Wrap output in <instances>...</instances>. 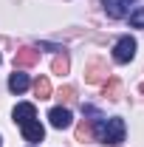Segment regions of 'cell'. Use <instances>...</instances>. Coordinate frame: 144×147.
Returning <instances> with one entry per match:
<instances>
[{"label": "cell", "instance_id": "1", "mask_svg": "<svg viewBox=\"0 0 144 147\" xmlns=\"http://www.w3.org/2000/svg\"><path fill=\"white\" fill-rule=\"evenodd\" d=\"M93 133H96V139H99L102 144H122L127 127H124V122H122L119 116H113V119H105V116H102V119L93 122Z\"/></svg>", "mask_w": 144, "mask_h": 147}, {"label": "cell", "instance_id": "2", "mask_svg": "<svg viewBox=\"0 0 144 147\" xmlns=\"http://www.w3.org/2000/svg\"><path fill=\"white\" fill-rule=\"evenodd\" d=\"M136 48H139V42H136L130 34L122 37V40L113 45V59H116V62H130V59L136 57Z\"/></svg>", "mask_w": 144, "mask_h": 147}, {"label": "cell", "instance_id": "3", "mask_svg": "<svg viewBox=\"0 0 144 147\" xmlns=\"http://www.w3.org/2000/svg\"><path fill=\"white\" fill-rule=\"evenodd\" d=\"M48 122H51V127L65 130V127H71L73 116H71V110H68V108H51V110H48Z\"/></svg>", "mask_w": 144, "mask_h": 147}, {"label": "cell", "instance_id": "4", "mask_svg": "<svg viewBox=\"0 0 144 147\" xmlns=\"http://www.w3.org/2000/svg\"><path fill=\"white\" fill-rule=\"evenodd\" d=\"M23 139H26V142H31V144H40V142L45 139V127H42L37 119H31V122H26V125H23Z\"/></svg>", "mask_w": 144, "mask_h": 147}, {"label": "cell", "instance_id": "5", "mask_svg": "<svg viewBox=\"0 0 144 147\" xmlns=\"http://www.w3.org/2000/svg\"><path fill=\"white\" fill-rule=\"evenodd\" d=\"M37 62H40V51H37V48H28V45H26V48H20L17 54H14V65H17V68H31Z\"/></svg>", "mask_w": 144, "mask_h": 147}, {"label": "cell", "instance_id": "6", "mask_svg": "<svg viewBox=\"0 0 144 147\" xmlns=\"http://www.w3.org/2000/svg\"><path fill=\"white\" fill-rule=\"evenodd\" d=\"M31 119H37V108L31 105V102H20L17 108H14V122L23 127V125L31 122Z\"/></svg>", "mask_w": 144, "mask_h": 147}, {"label": "cell", "instance_id": "7", "mask_svg": "<svg viewBox=\"0 0 144 147\" xmlns=\"http://www.w3.org/2000/svg\"><path fill=\"white\" fill-rule=\"evenodd\" d=\"M28 85H31V79H28V74H23V71H14L9 76V91L11 93H26Z\"/></svg>", "mask_w": 144, "mask_h": 147}, {"label": "cell", "instance_id": "8", "mask_svg": "<svg viewBox=\"0 0 144 147\" xmlns=\"http://www.w3.org/2000/svg\"><path fill=\"white\" fill-rule=\"evenodd\" d=\"M102 6H105L108 17H113V20H122L127 14V3L124 0H102Z\"/></svg>", "mask_w": 144, "mask_h": 147}, {"label": "cell", "instance_id": "9", "mask_svg": "<svg viewBox=\"0 0 144 147\" xmlns=\"http://www.w3.org/2000/svg\"><path fill=\"white\" fill-rule=\"evenodd\" d=\"M105 74H108V68H105L99 59H93V62H88V68H85V79L96 85V82H102V79H105Z\"/></svg>", "mask_w": 144, "mask_h": 147}, {"label": "cell", "instance_id": "10", "mask_svg": "<svg viewBox=\"0 0 144 147\" xmlns=\"http://www.w3.org/2000/svg\"><path fill=\"white\" fill-rule=\"evenodd\" d=\"M34 93L40 99H51V82H48V76H37L34 79Z\"/></svg>", "mask_w": 144, "mask_h": 147}, {"label": "cell", "instance_id": "11", "mask_svg": "<svg viewBox=\"0 0 144 147\" xmlns=\"http://www.w3.org/2000/svg\"><path fill=\"white\" fill-rule=\"evenodd\" d=\"M54 74H68V57L62 54V57H54Z\"/></svg>", "mask_w": 144, "mask_h": 147}, {"label": "cell", "instance_id": "12", "mask_svg": "<svg viewBox=\"0 0 144 147\" xmlns=\"http://www.w3.org/2000/svg\"><path fill=\"white\" fill-rule=\"evenodd\" d=\"M130 26L133 28H144V9H139V11L130 14Z\"/></svg>", "mask_w": 144, "mask_h": 147}, {"label": "cell", "instance_id": "13", "mask_svg": "<svg viewBox=\"0 0 144 147\" xmlns=\"http://www.w3.org/2000/svg\"><path fill=\"white\" fill-rule=\"evenodd\" d=\"M105 93H108L110 99H116V96H119V79H110V85L105 88Z\"/></svg>", "mask_w": 144, "mask_h": 147}, {"label": "cell", "instance_id": "14", "mask_svg": "<svg viewBox=\"0 0 144 147\" xmlns=\"http://www.w3.org/2000/svg\"><path fill=\"white\" fill-rule=\"evenodd\" d=\"M59 96H62V99H71V96H73V88H62Z\"/></svg>", "mask_w": 144, "mask_h": 147}, {"label": "cell", "instance_id": "15", "mask_svg": "<svg viewBox=\"0 0 144 147\" xmlns=\"http://www.w3.org/2000/svg\"><path fill=\"white\" fill-rule=\"evenodd\" d=\"M124 3H133V0H124Z\"/></svg>", "mask_w": 144, "mask_h": 147}, {"label": "cell", "instance_id": "16", "mask_svg": "<svg viewBox=\"0 0 144 147\" xmlns=\"http://www.w3.org/2000/svg\"><path fill=\"white\" fill-rule=\"evenodd\" d=\"M141 91H144V82H141Z\"/></svg>", "mask_w": 144, "mask_h": 147}]
</instances>
